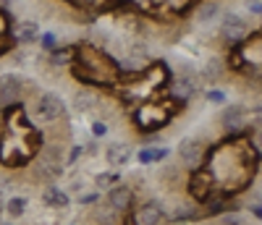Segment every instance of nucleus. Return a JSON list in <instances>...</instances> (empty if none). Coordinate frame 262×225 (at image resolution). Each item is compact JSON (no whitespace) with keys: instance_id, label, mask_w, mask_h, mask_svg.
Returning a JSON list of instances; mask_svg holds the SVG:
<instances>
[{"instance_id":"1","label":"nucleus","mask_w":262,"mask_h":225,"mask_svg":"<svg viewBox=\"0 0 262 225\" xmlns=\"http://www.w3.org/2000/svg\"><path fill=\"white\" fill-rule=\"evenodd\" d=\"M63 110H66L63 100L58 95H53V92L42 95L37 100V116H39V121H58L63 116Z\"/></svg>"},{"instance_id":"2","label":"nucleus","mask_w":262,"mask_h":225,"mask_svg":"<svg viewBox=\"0 0 262 225\" xmlns=\"http://www.w3.org/2000/svg\"><path fill=\"white\" fill-rule=\"evenodd\" d=\"M37 168H39V173L45 175V178H55V175H60L63 163H60V152H58V147H45V149H42Z\"/></svg>"},{"instance_id":"3","label":"nucleus","mask_w":262,"mask_h":225,"mask_svg":"<svg viewBox=\"0 0 262 225\" xmlns=\"http://www.w3.org/2000/svg\"><path fill=\"white\" fill-rule=\"evenodd\" d=\"M21 97V79L16 74L0 76V107H8Z\"/></svg>"},{"instance_id":"4","label":"nucleus","mask_w":262,"mask_h":225,"mask_svg":"<svg viewBox=\"0 0 262 225\" xmlns=\"http://www.w3.org/2000/svg\"><path fill=\"white\" fill-rule=\"evenodd\" d=\"M179 157L189 168H196V165L202 163V157H205V144L200 139H184L179 144Z\"/></svg>"},{"instance_id":"5","label":"nucleus","mask_w":262,"mask_h":225,"mask_svg":"<svg viewBox=\"0 0 262 225\" xmlns=\"http://www.w3.org/2000/svg\"><path fill=\"white\" fill-rule=\"evenodd\" d=\"M221 32L228 42H238L244 34H247V21L236 13H226L223 16V24H221Z\"/></svg>"},{"instance_id":"6","label":"nucleus","mask_w":262,"mask_h":225,"mask_svg":"<svg viewBox=\"0 0 262 225\" xmlns=\"http://www.w3.org/2000/svg\"><path fill=\"white\" fill-rule=\"evenodd\" d=\"M131 199H134V194H131V189L126 184H116L111 191H107V201H111V207L116 212H126L131 207Z\"/></svg>"},{"instance_id":"7","label":"nucleus","mask_w":262,"mask_h":225,"mask_svg":"<svg viewBox=\"0 0 262 225\" xmlns=\"http://www.w3.org/2000/svg\"><path fill=\"white\" fill-rule=\"evenodd\" d=\"M163 207L158 201H144V205L137 210V225H160L163 222Z\"/></svg>"},{"instance_id":"8","label":"nucleus","mask_w":262,"mask_h":225,"mask_svg":"<svg viewBox=\"0 0 262 225\" xmlns=\"http://www.w3.org/2000/svg\"><path fill=\"white\" fill-rule=\"evenodd\" d=\"M210 186H212V178H210V173L194 170L191 181H189V189H191V194H194L196 199H205V196H207V191H210Z\"/></svg>"},{"instance_id":"9","label":"nucleus","mask_w":262,"mask_h":225,"mask_svg":"<svg viewBox=\"0 0 262 225\" xmlns=\"http://www.w3.org/2000/svg\"><path fill=\"white\" fill-rule=\"evenodd\" d=\"M221 123H223V128H228V131L242 128V123H244V110L238 107V105L226 107V110H223V116H221Z\"/></svg>"},{"instance_id":"10","label":"nucleus","mask_w":262,"mask_h":225,"mask_svg":"<svg viewBox=\"0 0 262 225\" xmlns=\"http://www.w3.org/2000/svg\"><path fill=\"white\" fill-rule=\"evenodd\" d=\"M128 157H131V152H128V147H126V144H111V147L105 149V160L111 163L113 168L126 165V163H128Z\"/></svg>"},{"instance_id":"11","label":"nucleus","mask_w":262,"mask_h":225,"mask_svg":"<svg viewBox=\"0 0 262 225\" xmlns=\"http://www.w3.org/2000/svg\"><path fill=\"white\" fill-rule=\"evenodd\" d=\"M42 201L45 205H53V207H69V196H66L60 189H48L42 194Z\"/></svg>"},{"instance_id":"12","label":"nucleus","mask_w":262,"mask_h":225,"mask_svg":"<svg viewBox=\"0 0 262 225\" xmlns=\"http://www.w3.org/2000/svg\"><path fill=\"white\" fill-rule=\"evenodd\" d=\"M37 37H39V29H37L34 21H24V24H18V39L24 44H32Z\"/></svg>"},{"instance_id":"13","label":"nucleus","mask_w":262,"mask_h":225,"mask_svg":"<svg viewBox=\"0 0 262 225\" xmlns=\"http://www.w3.org/2000/svg\"><path fill=\"white\" fill-rule=\"evenodd\" d=\"M74 105H76V110H81V112H86V110H92L95 105H97V97L92 95V92H76V97H74Z\"/></svg>"},{"instance_id":"14","label":"nucleus","mask_w":262,"mask_h":225,"mask_svg":"<svg viewBox=\"0 0 262 225\" xmlns=\"http://www.w3.org/2000/svg\"><path fill=\"white\" fill-rule=\"evenodd\" d=\"M221 76H223V63L212 58V60L205 65V79H207L210 84H215V81H221Z\"/></svg>"},{"instance_id":"15","label":"nucleus","mask_w":262,"mask_h":225,"mask_svg":"<svg viewBox=\"0 0 262 225\" xmlns=\"http://www.w3.org/2000/svg\"><path fill=\"white\" fill-rule=\"evenodd\" d=\"M165 154H168V149H160V147L152 149V147H147V149L139 152V163H144V165H147V163H158V160H163Z\"/></svg>"},{"instance_id":"16","label":"nucleus","mask_w":262,"mask_h":225,"mask_svg":"<svg viewBox=\"0 0 262 225\" xmlns=\"http://www.w3.org/2000/svg\"><path fill=\"white\" fill-rule=\"evenodd\" d=\"M217 11H221V6H217V3H202V8L196 11V21H202V24H205V21H210V18L217 16Z\"/></svg>"},{"instance_id":"17","label":"nucleus","mask_w":262,"mask_h":225,"mask_svg":"<svg viewBox=\"0 0 262 225\" xmlns=\"http://www.w3.org/2000/svg\"><path fill=\"white\" fill-rule=\"evenodd\" d=\"M24 210H27V199L24 196H13L8 201V215L11 217H21V215H24Z\"/></svg>"},{"instance_id":"18","label":"nucleus","mask_w":262,"mask_h":225,"mask_svg":"<svg viewBox=\"0 0 262 225\" xmlns=\"http://www.w3.org/2000/svg\"><path fill=\"white\" fill-rule=\"evenodd\" d=\"M123 69H126V71H142V69H147V58H142V55H128V58L123 60Z\"/></svg>"},{"instance_id":"19","label":"nucleus","mask_w":262,"mask_h":225,"mask_svg":"<svg viewBox=\"0 0 262 225\" xmlns=\"http://www.w3.org/2000/svg\"><path fill=\"white\" fill-rule=\"evenodd\" d=\"M118 181V178L113 175V173H100L97 178H95V184H97V189H107V186H113Z\"/></svg>"},{"instance_id":"20","label":"nucleus","mask_w":262,"mask_h":225,"mask_svg":"<svg viewBox=\"0 0 262 225\" xmlns=\"http://www.w3.org/2000/svg\"><path fill=\"white\" fill-rule=\"evenodd\" d=\"M226 207V201L223 199H207V205H205V212H210V215H217Z\"/></svg>"},{"instance_id":"21","label":"nucleus","mask_w":262,"mask_h":225,"mask_svg":"<svg viewBox=\"0 0 262 225\" xmlns=\"http://www.w3.org/2000/svg\"><path fill=\"white\" fill-rule=\"evenodd\" d=\"M37 39L42 42V48H45V50H55V34H50V32H45V34H39Z\"/></svg>"},{"instance_id":"22","label":"nucleus","mask_w":262,"mask_h":225,"mask_svg":"<svg viewBox=\"0 0 262 225\" xmlns=\"http://www.w3.org/2000/svg\"><path fill=\"white\" fill-rule=\"evenodd\" d=\"M74 55H71V50H55V55H53V60L55 63H69Z\"/></svg>"},{"instance_id":"23","label":"nucleus","mask_w":262,"mask_h":225,"mask_svg":"<svg viewBox=\"0 0 262 225\" xmlns=\"http://www.w3.org/2000/svg\"><path fill=\"white\" fill-rule=\"evenodd\" d=\"M92 133H95V137H105V133H107V126H105L102 121H95V123H92Z\"/></svg>"},{"instance_id":"24","label":"nucleus","mask_w":262,"mask_h":225,"mask_svg":"<svg viewBox=\"0 0 262 225\" xmlns=\"http://www.w3.org/2000/svg\"><path fill=\"white\" fill-rule=\"evenodd\" d=\"M247 8L254 13V16H259L262 13V6H259V0H247Z\"/></svg>"},{"instance_id":"25","label":"nucleus","mask_w":262,"mask_h":225,"mask_svg":"<svg viewBox=\"0 0 262 225\" xmlns=\"http://www.w3.org/2000/svg\"><path fill=\"white\" fill-rule=\"evenodd\" d=\"M95 199H97V194H86V196L81 194V196H79V205H92Z\"/></svg>"},{"instance_id":"26","label":"nucleus","mask_w":262,"mask_h":225,"mask_svg":"<svg viewBox=\"0 0 262 225\" xmlns=\"http://www.w3.org/2000/svg\"><path fill=\"white\" fill-rule=\"evenodd\" d=\"M207 100L210 102H223L226 97H223V92H207Z\"/></svg>"},{"instance_id":"27","label":"nucleus","mask_w":262,"mask_h":225,"mask_svg":"<svg viewBox=\"0 0 262 225\" xmlns=\"http://www.w3.org/2000/svg\"><path fill=\"white\" fill-rule=\"evenodd\" d=\"M79 154H81V147H74V149H71V157H69V160L74 163V160H76V157H79Z\"/></svg>"},{"instance_id":"28","label":"nucleus","mask_w":262,"mask_h":225,"mask_svg":"<svg viewBox=\"0 0 262 225\" xmlns=\"http://www.w3.org/2000/svg\"><path fill=\"white\" fill-rule=\"evenodd\" d=\"M259 210H262V207H259V201H254V205H252V215H254V217H259V215H262Z\"/></svg>"}]
</instances>
